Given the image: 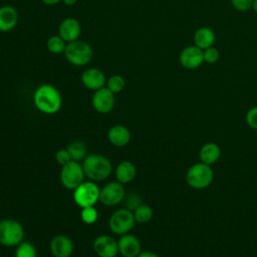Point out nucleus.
Instances as JSON below:
<instances>
[{
	"instance_id": "nucleus-1",
	"label": "nucleus",
	"mask_w": 257,
	"mask_h": 257,
	"mask_svg": "<svg viewBox=\"0 0 257 257\" xmlns=\"http://www.w3.org/2000/svg\"><path fill=\"white\" fill-rule=\"evenodd\" d=\"M33 102L39 111L46 114H54L61 108L62 98L55 86L41 84L34 91Z\"/></svg>"
},
{
	"instance_id": "nucleus-2",
	"label": "nucleus",
	"mask_w": 257,
	"mask_h": 257,
	"mask_svg": "<svg viewBox=\"0 0 257 257\" xmlns=\"http://www.w3.org/2000/svg\"><path fill=\"white\" fill-rule=\"evenodd\" d=\"M82 168L85 177L95 183L106 180L112 171L110 161L105 156L99 154L86 156L82 162Z\"/></svg>"
},
{
	"instance_id": "nucleus-3",
	"label": "nucleus",
	"mask_w": 257,
	"mask_h": 257,
	"mask_svg": "<svg viewBox=\"0 0 257 257\" xmlns=\"http://www.w3.org/2000/svg\"><path fill=\"white\" fill-rule=\"evenodd\" d=\"M214 180V172L211 166L202 162L192 165L186 173L187 184L196 190H202L209 187Z\"/></svg>"
},
{
	"instance_id": "nucleus-4",
	"label": "nucleus",
	"mask_w": 257,
	"mask_h": 257,
	"mask_svg": "<svg viewBox=\"0 0 257 257\" xmlns=\"http://www.w3.org/2000/svg\"><path fill=\"white\" fill-rule=\"evenodd\" d=\"M66 60L74 66H84L92 59V48L83 40H74L66 44L64 50Z\"/></svg>"
},
{
	"instance_id": "nucleus-5",
	"label": "nucleus",
	"mask_w": 257,
	"mask_h": 257,
	"mask_svg": "<svg viewBox=\"0 0 257 257\" xmlns=\"http://www.w3.org/2000/svg\"><path fill=\"white\" fill-rule=\"evenodd\" d=\"M24 230L20 222L15 219H3L0 221V244L6 247H14L23 241Z\"/></svg>"
},
{
	"instance_id": "nucleus-6",
	"label": "nucleus",
	"mask_w": 257,
	"mask_h": 257,
	"mask_svg": "<svg viewBox=\"0 0 257 257\" xmlns=\"http://www.w3.org/2000/svg\"><path fill=\"white\" fill-rule=\"evenodd\" d=\"M100 189L95 182L84 181L73 190V200L80 208L94 206L99 201Z\"/></svg>"
},
{
	"instance_id": "nucleus-7",
	"label": "nucleus",
	"mask_w": 257,
	"mask_h": 257,
	"mask_svg": "<svg viewBox=\"0 0 257 257\" xmlns=\"http://www.w3.org/2000/svg\"><path fill=\"white\" fill-rule=\"evenodd\" d=\"M136 220L133 211L122 208L113 212L109 218L108 226L110 231L118 236L127 234L135 226Z\"/></svg>"
},
{
	"instance_id": "nucleus-8",
	"label": "nucleus",
	"mask_w": 257,
	"mask_h": 257,
	"mask_svg": "<svg viewBox=\"0 0 257 257\" xmlns=\"http://www.w3.org/2000/svg\"><path fill=\"white\" fill-rule=\"evenodd\" d=\"M84 171L82 165L78 162L70 161L69 163L61 166L60 182L62 186L68 190H74L81 183L84 182Z\"/></svg>"
},
{
	"instance_id": "nucleus-9",
	"label": "nucleus",
	"mask_w": 257,
	"mask_h": 257,
	"mask_svg": "<svg viewBox=\"0 0 257 257\" xmlns=\"http://www.w3.org/2000/svg\"><path fill=\"white\" fill-rule=\"evenodd\" d=\"M125 191L119 182H109L100 189L99 201L106 207H113L124 200Z\"/></svg>"
},
{
	"instance_id": "nucleus-10",
	"label": "nucleus",
	"mask_w": 257,
	"mask_h": 257,
	"mask_svg": "<svg viewBox=\"0 0 257 257\" xmlns=\"http://www.w3.org/2000/svg\"><path fill=\"white\" fill-rule=\"evenodd\" d=\"M179 61L186 69H196L204 62L203 50L195 44L188 45L182 49L179 55Z\"/></svg>"
},
{
	"instance_id": "nucleus-11",
	"label": "nucleus",
	"mask_w": 257,
	"mask_h": 257,
	"mask_svg": "<svg viewBox=\"0 0 257 257\" xmlns=\"http://www.w3.org/2000/svg\"><path fill=\"white\" fill-rule=\"evenodd\" d=\"M91 103L93 108L99 113L110 112L115 103L114 93L111 92L106 86L101 87L94 91Z\"/></svg>"
},
{
	"instance_id": "nucleus-12",
	"label": "nucleus",
	"mask_w": 257,
	"mask_h": 257,
	"mask_svg": "<svg viewBox=\"0 0 257 257\" xmlns=\"http://www.w3.org/2000/svg\"><path fill=\"white\" fill-rule=\"evenodd\" d=\"M92 247L98 257H115L118 254L117 241L106 234L97 236L93 241Z\"/></svg>"
},
{
	"instance_id": "nucleus-13",
	"label": "nucleus",
	"mask_w": 257,
	"mask_h": 257,
	"mask_svg": "<svg viewBox=\"0 0 257 257\" xmlns=\"http://www.w3.org/2000/svg\"><path fill=\"white\" fill-rule=\"evenodd\" d=\"M118 253L122 257H137L141 251L142 246L140 240L132 234H124L117 240Z\"/></svg>"
},
{
	"instance_id": "nucleus-14",
	"label": "nucleus",
	"mask_w": 257,
	"mask_h": 257,
	"mask_svg": "<svg viewBox=\"0 0 257 257\" xmlns=\"http://www.w3.org/2000/svg\"><path fill=\"white\" fill-rule=\"evenodd\" d=\"M81 83L90 90H97L101 87H104L106 83V78L104 73L98 68H87L85 69L80 76Z\"/></svg>"
},
{
	"instance_id": "nucleus-15",
	"label": "nucleus",
	"mask_w": 257,
	"mask_h": 257,
	"mask_svg": "<svg viewBox=\"0 0 257 257\" xmlns=\"http://www.w3.org/2000/svg\"><path fill=\"white\" fill-rule=\"evenodd\" d=\"M81 32V26L77 19L67 17L63 19L58 27V35L67 43L77 40Z\"/></svg>"
},
{
	"instance_id": "nucleus-16",
	"label": "nucleus",
	"mask_w": 257,
	"mask_h": 257,
	"mask_svg": "<svg viewBox=\"0 0 257 257\" xmlns=\"http://www.w3.org/2000/svg\"><path fill=\"white\" fill-rule=\"evenodd\" d=\"M49 248L54 257H69L73 252V243L68 236L60 234L51 239Z\"/></svg>"
},
{
	"instance_id": "nucleus-17",
	"label": "nucleus",
	"mask_w": 257,
	"mask_h": 257,
	"mask_svg": "<svg viewBox=\"0 0 257 257\" xmlns=\"http://www.w3.org/2000/svg\"><path fill=\"white\" fill-rule=\"evenodd\" d=\"M131 132L122 124H114L107 132V138L111 145L115 147H124L131 141Z\"/></svg>"
},
{
	"instance_id": "nucleus-18",
	"label": "nucleus",
	"mask_w": 257,
	"mask_h": 257,
	"mask_svg": "<svg viewBox=\"0 0 257 257\" xmlns=\"http://www.w3.org/2000/svg\"><path fill=\"white\" fill-rule=\"evenodd\" d=\"M18 23L17 10L9 5L0 7V31L8 32L12 30Z\"/></svg>"
},
{
	"instance_id": "nucleus-19",
	"label": "nucleus",
	"mask_w": 257,
	"mask_h": 257,
	"mask_svg": "<svg viewBox=\"0 0 257 257\" xmlns=\"http://www.w3.org/2000/svg\"><path fill=\"white\" fill-rule=\"evenodd\" d=\"M221 157V148L218 144L214 142H209L204 144L199 152L200 162L206 165H214L219 161Z\"/></svg>"
},
{
	"instance_id": "nucleus-20",
	"label": "nucleus",
	"mask_w": 257,
	"mask_h": 257,
	"mask_svg": "<svg viewBox=\"0 0 257 257\" xmlns=\"http://www.w3.org/2000/svg\"><path fill=\"white\" fill-rule=\"evenodd\" d=\"M193 39H194V44L199 48H201L202 50H204L214 45L216 40V35L211 28L207 26H202L195 31Z\"/></svg>"
},
{
	"instance_id": "nucleus-21",
	"label": "nucleus",
	"mask_w": 257,
	"mask_h": 257,
	"mask_svg": "<svg viewBox=\"0 0 257 257\" xmlns=\"http://www.w3.org/2000/svg\"><path fill=\"white\" fill-rule=\"evenodd\" d=\"M137 175V168L131 161L120 162L115 169L116 181L122 185L131 183Z\"/></svg>"
},
{
	"instance_id": "nucleus-22",
	"label": "nucleus",
	"mask_w": 257,
	"mask_h": 257,
	"mask_svg": "<svg viewBox=\"0 0 257 257\" xmlns=\"http://www.w3.org/2000/svg\"><path fill=\"white\" fill-rule=\"evenodd\" d=\"M66 150L68 151L72 161L79 162L81 160H84V158L86 157V146L80 141H74L70 143Z\"/></svg>"
},
{
	"instance_id": "nucleus-23",
	"label": "nucleus",
	"mask_w": 257,
	"mask_h": 257,
	"mask_svg": "<svg viewBox=\"0 0 257 257\" xmlns=\"http://www.w3.org/2000/svg\"><path fill=\"white\" fill-rule=\"evenodd\" d=\"M133 213H134L136 222L141 223V224L150 222L154 216L153 209L149 205H146L144 203L141 206H139Z\"/></svg>"
},
{
	"instance_id": "nucleus-24",
	"label": "nucleus",
	"mask_w": 257,
	"mask_h": 257,
	"mask_svg": "<svg viewBox=\"0 0 257 257\" xmlns=\"http://www.w3.org/2000/svg\"><path fill=\"white\" fill-rule=\"evenodd\" d=\"M67 42L63 40L59 35H52L46 41V47L49 52L53 54L63 53Z\"/></svg>"
},
{
	"instance_id": "nucleus-25",
	"label": "nucleus",
	"mask_w": 257,
	"mask_h": 257,
	"mask_svg": "<svg viewBox=\"0 0 257 257\" xmlns=\"http://www.w3.org/2000/svg\"><path fill=\"white\" fill-rule=\"evenodd\" d=\"M15 257H37V250L32 243L22 241L16 246Z\"/></svg>"
},
{
	"instance_id": "nucleus-26",
	"label": "nucleus",
	"mask_w": 257,
	"mask_h": 257,
	"mask_svg": "<svg viewBox=\"0 0 257 257\" xmlns=\"http://www.w3.org/2000/svg\"><path fill=\"white\" fill-rule=\"evenodd\" d=\"M106 87L113 93H118L120 92L124 86H125V81H124V78L119 75V74H113L111 75L107 80H106V83H105Z\"/></svg>"
},
{
	"instance_id": "nucleus-27",
	"label": "nucleus",
	"mask_w": 257,
	"mask_h": 257,
	"mask_svg": "<svg viewBox=\"0 0 257 257\" xmlns=\"http://www.w3.org/2000/svg\"><path fill=\"white\" fill-rule=\"evenodd\" d=\"M80 219L86 225L94 224L98 219V212L94 206H89L85 208H81L80 211Z\"/></svg>"
},
{
	"instance_id": "nucleus-28",
	"label": "nucleus",
	"mask_w": 257,
	"mask_h": 257,
	"mask_svg": "<svg viewBox=\"0 0 257 257\" xmlns=\"http://www.w3.org/2000/svg\"><path fill=\"white\" fill-rule=\"evenodd\" d=\"M123 201L125 203V208L133 212L143 204V199L138 193H130L128 195H125Z\"/></svg>"
},
{
	"instance_id": "nucleus-29",
	"label": "nucleus",
	"mask_w": 257,
	"mask_h": 257,
	"mask_svg": "<svg viewBox=\"0 0 257 257\" xmlns=\"http://www.w3.org/2000/svg\"><path fill=\"white\" fill-rule=\"evenodd\" d=\"M203 54H204V62H207L209 64L216 63L220 58V52L214 46L209 47L207 49H204Z\"/></svg>"
},
{
	"instance_id": "nucleus-30",
	"label": "nucleus",
	"mask_w": 257,
	"mask_h": 257,
	"mask_svg": "<svg viewBox=\"0 0 257 257\" xmlns=\"http://www.w3.org/2000/svg\"><path fill=\"white\" fill-rule=\"evenodd\" d=\"M230 1L234 9L240 12H245V11H248L249 9H252L254 0H230Z\"/></svg>"
},
{
	"instance_id": "nucleus-31",
	"label": "nucleus",
	"mask_w": 257,
	"mask_h": 257,
	"mask_svg": "<svg viewBox=\"0 0 257 257\" xmlns=\"http://www.w3.org/2000/svg\"><path fill=\"white\" fill-rule=\"evenodd\" d=\"M246 123L253 130L257 131V106L251 107L245 115Z\"/></svg>"
},
{
	"instance_id": "nucleus-32",
	"label": "nucleus",
	"mask_w": 257,
	"mask_h": 257,
	"mask_svg": "<svg viewBox=\"0 0 257 257\" xmlns=\"http://www.w3.org/2000/svg\"><path fill=\"white\" fill-rule=\"evenodd\" d=\"M55 160L60 166H64L65 164L72 161L67 150H58L55 154Z\"/></svg>"
},
{
	"instance_id": "nucleus-33",
	"label": "nucleus",
	"mask_w": 257,
	"mask_h": 257,
	"mask_svg": "<svg viewBox=\"0 0 257 257\" xmlns=\"http://www.w3.org/2000/svg\"><path fill=\"white\" fill-rule=\"evenodd\" d=\"M137 257H160V256L153 251H141V253Z\"/></svg>"
},
{
	"instance_id": "nucleus-34",
	"label": "nucleus",
	"mask_w": 257,
	"mask_h": 257,
	"mask_svg": "<svg viewBox=\"0 0 257 257\" xmlns=\"http://www.w3.org/2000/svg\"><path fill=\"white\" fill-rule=\"evenodd\" d=\"M41 1L46 5H55V4L59 3L61 0H41Z\"/></svg>"
},
{
	"instance_id": "nucleus-35",
	"label": "nucleus",
	"mask_w": 257,
	"mask_h": 257,
	"mask_svg": "<svg viewBox=\"0 0 257 257\" xmlns=\"http://www.w3.org/2000/svg\"><path fill=\"white\" fill-rule=\"evenodd\" d=\"M65 5H68V6H72L76 3L77 0H61Z\"/></svg>"
},
{
	"instance_id": "nucleus-36",
	"label": "nucleus",
	"mask_w": 257,
	"mask_h": 257,
	"mask_svg": "<svg viewBox=\"0 0 257 257\" xmlns=\"http://www.w3.org/2000/svg\"><path fill=\"white\" fill-rule=\"evenodd\" d=\"M252 9L254 10V12H255V13H257V0H254V1H253Z\"/></svg>"
}]
</instances>
